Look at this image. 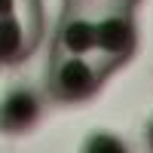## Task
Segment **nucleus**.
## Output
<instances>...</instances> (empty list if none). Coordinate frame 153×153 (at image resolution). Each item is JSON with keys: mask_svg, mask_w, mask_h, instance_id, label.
<instances>
[{"mask_svg": "<svg viewBox=\"0 0 153 153\" xmlns=\"http://www.w3.org/2000/svg\"><path fill=\"white\" fill-rule=\"evenodd\" d=\"M52 52L92 55V58H95V12L65 9V16H61L58 28H55Z\"/></svg>", "mask_w": 153, "mask_h": 153, "instance_id": "4", "label": "nucleus"}, {"mask_svg": "<svg viewBox=\"0 0 153 153\" xmlns=\"http://www.w3.org/2000/svg\"><path fill=\"white\" fill-rule=\"evenodd\" d=\"M83 153H129V147H126V141L120 135H113V132H95V135L86 138Z\"/></svg>", "mask_w": 153, "mask_h": 153, "instance_id": "5", "label": "nucleus"}, {"mask_svg": "<svg viewBox=\"0 0 153 153\" xmlns=\"http://www.w3.org/2000/svg\"><path fill=\"white\" fill-rule=\"evenodd\" d=\"M150 147H153V123H150Z\"/></svg>", "mask_w": 153, "mask_h": 153, "instance_id": "6", "label": "nucleus"}, {"mask_svg": "<svg viewBox=\"0 0 153 153\" xmlns=\"http://www.w3.org/2000/svg\"><path fill=\"white\" fill-rule=\"evenodd\" d=\"M138 49V28L132 9L95 12V58L110 74L126 65Z\"/></svg>", "mask_w": 153, "mask_h": 153, "instance_id": "2", "label": "nucleus"}, {"mask_svg": "<svg viewBox=\"0 0 153 153\" xmlns=\"http://www.w3.org/2000/svg\"><path fill=\"white\" fill-rule=\"evenodd\" d=\"M43 117V98L31 86H16L0 98V132L22 135L31 132Z\"/></svg>", "mask_w": 153, "mask_h": 153, "instance_id": "3", "label": "nucleus"}, {"mask_svg": "<svg viewBox=\"0 0 153 153\" xmlns=\"http://www.w3.org/2000/svg\"><path fill=\"white\" fill-rule=\"evenodd\" d=\"M110 71L92 55H68V52H52L49 55V71H46V89L49 98L61 104H80L89 101Z\"/></svg>", "mask_w": 153, "mask_h": 153, "instance_id": "1", "label": "nucleus"}]
</instances>
